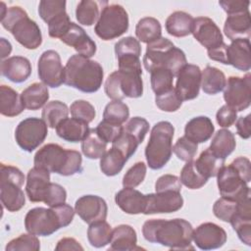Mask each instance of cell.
Instances as JSON below:
<instances>
[{"mask_svg":"<svg viewBox=\"0 0 251 251\" xmlns=\"http://www.w3.org/2000/svg\"><path fill=\"white\" fill-rule=\"evenodd\" d=\"M25 175L14 166L0 165V200L2 206L9 212L21 210L25 203L22 186Z\"/></svg>","mask_w":251,"mask_h":251,"instance_id":"cell-9","label":"cell"},{"mask_svg":"<svg viewBox=\"0 0 251 251\" xmlns=\"http://www.w3.org/2000/svg\"><path fill=\"white\" fill-rule=\"evenodd\" d=\"M60 40L65 44L74 47L77 54L83 57L91 58L96 53V43L86 34L81 26L73 22Z\"/></svg>","mask_w":251,"mask_h":251,"instance_id":"cell-21","label":"cell"},{"mask_svg":"<svg viewBox=\"0 0 251 251\" xmlns=\"http://www.w3.org/2000/svg\"><path fill=\"white\" fill-rule=\"evenodd\" d=\"M112 226L106 221H99L89 225L87 239L91 246L101 248L108 245L112 238Z\"/></svg>","mask_w":251,"mask_h":251,"instance_id":"cell-38","label":"cell"},{"mask_svg":"<svg viewBox=\"0 0 251 251\" xmlns=\"http://www.w3.org/2000/svg\"><path fill=\"white\" fill-rule=\"evenodd\" d=\"M217 123L222 127L231 126L237 120V112L227 105L222 106L216 114Z\"/></svg>","mask_w":251,"mask_h":251,"instance_id":"cell-58","label":"cell"},{"mask_svg":"<svg viewBox=\"0 0 251 251\" xmlns=\"http://www.w3.org/2000/svg\"><path fill=\"white\" fill-rule=\"evenodd\" d=\"M194 19L183 11H176L166 20V30L175 37H184L191 33Z\"/></svg>","mask_w":251,"mask_h":251,"instance_id":"cell-31","label":"cell"},{"mask_svg":"<svg viewBox=\"0 0 251 251\" xmlns=\"http://www.w3.org/2000/svg\"><path fill=\"white\" fill-rule=\"evenodd\" d=\"M128 117L129 109L121 100H113L108 103L103 113V120L116 125H123L127 121Z\"/></svg>","mask_w":251,"mask_h":251,"instance_id":"cell-42","label":"cell"},{"mask_svg":"<svg viewBox=\"0 0 251 251\" xmlns=\"http://www.w3.org/2000/svg\"><path fill=\"white\" fill-rule=\"evenodd\" d=\"M155 103L157 107L164 112H176L180 108L182 100L176 93V88L173 87L163 93L156 95Z\"/></svg>","mask_w":251,"mask_h":251,"instance_id":"cell-48","label":"cell"},{"mask_svg":"<svg viewBox=\"0 0 251 251\" xmlns=\"http://www.w3.org/2000/svg\"><path fill=\"white\" fill-rule=\"evenodd\" d=\"M142 70H118L106 79L104 90L112 100L139 98L143 94Z\"/></svg>","mask_w":251,"mask_h":251,"instance_id":"cell-8","label":"cell"},{"mask_svg":"<svg viewBox=\"0 0 251 251\" xmlns=\"http://www.w3.org/2000/svg\"><path fill=\"white\" fill-rule=\"evenodd\" d=\"M215 130V126L206 116L192 118L184 127V136L195 143H203L209 140Z\"/></svg>","mask_w":251,"mask_h":251,"instance_id":"cell-27","label":"cell"},{"mask_svg":"<svg viewBox=\"0 0 251 251\" xmlns=\"http://www.w3.org/2000/svg\"><path fill=\"white\" fill-rule=\"evenodd\" d=\"M251 115L248 114L245 117H240L236 121V129H237V134L243 138V139H248L251 135L250 132V124H251Z\"/></svg>","mask_w":251,"mask_h":251,"instance_id":"cell-60","label":"cell"},{"mask_svg":"<svg viewBox=\"0 0 251 251\" xmlns=\"http://www.w3.org/2000/svg\"><path fill=\"white\" fill-rule=\"evenodd\" d=\"M38 76L46 86L55 88L64 83L65 67L61 62V57L55 50L44 51L38 59Z\"/></svg>","mask_w":251,"mask_h":251,"instance_id":"cell-14","label":"cell"},{"mask_svg":"<svg viewBox=\"0 0 251 251\" xmlns=\"http://www.w3.org/2000/svg\"><path fill=\"white\" fill-rule=\"evenodd\" d=\"M226 48H227V45L224 42L220 46H218L214 49L207 50L208 57L211 60H214V61L220 62L222 64L227 65L226 64Z\"/></svg>","mask_w":251,"mask_h":251,"instance_id":"cell-61","label":"cell"},{"mask_svg":"<svg viewBox=\"0 0 251 251\" xmlns=\"http://www.w3.org/2000/svg\"><path fill=\"white\" fill-rule=\"evenodd\" d=\"M224 32L226 37L231 41L237 39H250V12L247 11L243 13L228 15L225 22Z\"/></svg>","mask_w":251,"mask_h":251,"instance_id":"cell-23","label":"cell"},{"mask_svg":"<svg viewBox=\"0 0 251 251\" xmlns=\"http://www.w3.org/2000/svg\"><path fill=\"white\" fill-rule=\"evenodd\" d=\"M104 72L102 66L81 55H73L65 66L64 83L81 92H96L102 85Z\"/></svg>","mask_w":251,"mask_h":251,"instance_id":"cell-3","label":"cell"},{"mask_svg":"<svg viewBox=\"0 0 251 251\" xmlns=\"http://www.w3.org/2000/svg\"><path fill=\"white\" fill-rule=\"evenodd\" d=\"M135 35L138 41L151 43L162 37V26L160 22L152 17L142 18L135 26Z\"/></svg>","mask_w":251,"mask_h":251,"instance_id":"cell-36","label":"cell"},{"mask_svg":"<svg viewBox=\"0 0 251 251\" xmlns=\"http://www.w3.org/2000/svg\"><path fill=\"white\" fill-rule=\"evenodd\" d=\"M0 45H1V59H4L8 55H10V53L12 51V45L5 38H1Z\"/></svg>","mask_w":251,"mask_h":251,"instance_id":"cell-63","label":"cell"},{"mask_svg":"<svg viewBox=\"0 0 251 251\" xmlns=\"http://www.w3.org/2000/svg\"><path fill=\"white\" fill-rule=\"evenodd\" d=\"M107 5V1L82 0L76 6L75 18L80 25L90 26L98 22L101 14L100 8H104Z\"/></svg>","mask_w":251,"mask_h":251,"instance_id":"cell-33","label":"cell"},{"mask_svg":"<svg viewBox=\"0 0 251 251\" xmlns=\"http://www.w3.org/2000/svg\"><path fill=\"white\" fill-rule=\"evenodd\" d=\"M193 227L183 219H152L143 224L142 234L151 243H159L173 250H193Z\"/></svg>","mask_w":251,"mask_h":251,"instance_id":"cell-1","label":"cell"},{"mask_svg":"<svg viewBox=\"0 0 251 251\" xmlns=\"http://www.w3.org/2000/svg\"><path fill=\"white\" fill-rule=\"evenodd\" d=\"M66 199H67L66 189L58 183L51 182L50 190L48 192V195H47L44 203L49 207H53V206L65 203Z\"/></svg>","mask_w":251,"mask_h":251,"instance_id":"cell-57","label":"cell"},{"mask_svg":"<svg viewBox=\"0 0 251 251\" xmlns=\"http://www.w3.org/2000/svg\"><path fill=\"white\" fill-rule=\"evenodd\" d=\"M235 146L234 134L228 129L222 128L215 133L209 148L217 157L226 160V158L233 152Z\"/></svg>","mask_w":251,"mask_h":251,"instance_id":"cell-35","label":"cell"},{"mask_svg":"<svg viewBox=\"0 0 251 251\" xmlns=\"http://www.w3.org/2000/svg\"><path fill=\"white\" fill-rule=\"evenodd\" d=\"M126 130L133 134L140 143L145 138L146 133L149 130V123L141 117H133L127 121L125 126H123Z\"/></svg>","mask_w":251,"mask_h":251,"instance_id":"cell-55","label":"cell"},{"mask_svg":"<svg viewBox=\"0 0 251 251\" xmlns=\"http://www.w3.org/2000/svg\"><path fill=\"white\" fill-rule=\"evenodd\" d=\"M156 192L162 191H177L181 190L180 179L174 175H163L161 176L155 183Z\"/></svg>","mask_w":251,"mask_h":251,"instance_id":"cell-56","label":"cell"},{"mask_svg":"<svg viewBox=\"0 0 251 251\" xmlns=\"http://www.w3.org/2000/svg\"><path fill=\"white\" fill-rule=\"evenodd\" d=\"M70 112L73 118L83 121L87 124L91 123L96 115L93 105L85 100L74 101L70 107Z\"/></svg>","mask_w":251,"mask_h":251,"instance_id":"cell-51","label":"cell"},{"mask_svg":"<svg viewBox=\"0 0 251 251\" xmlns=\"http://www.w3.org/2000/svg\"><path fill=\"white\" fill-rule=\"evenodd\" d=\"M50 173L41 168H32L26 176L25 192L31 202H44L50 190Z\"/></svg>","mask_w":251,"mask_h":251,"instance_id":"cell-20","label":"cell"},{"mask_svg":"<svg viewBox=\"0 0 251 251\" xmlns=\"http://www.w3.org/2000/svg\"><path fill=\"white\" fill-rule=\"evenodd\" d=\"M75 211L79 218L90 225L95 222L105 221L108 207L106 201L97 195H83L75 201Z\"/></svg>","mask_w":251,"mask_h":251,"instance_id":"cell-17","label":"cell"},{"mask_svg":"<svg viewBox=\"0 0 251 251\" xmlns=\"http://www.w3.org/2000/svg\"><path fill=\"white\" fill-rule=\"evenodd\" d=\"M1 24L26 49L33 50L41 45L42 34L38 25L29 19L27 13L20 6L7 8L1 15Z\"/></svg>","mask_w":251,"mask_h":251,"instance_id":"cell-6","label":"cell"},{"mask_svg":"<svg viewBox=\"0 0 251 251\" xmlns=\"http://www.w3.org/2000/svg\"><path fill=\"white\" fill-rule=\"evenodd\" d=\"M224 89V99L226 105L236 112H241L250 106L251 75L249 73L243 77L229 76Z\"/></svg>","mask_w":251,"mask_h":251,"instance_id":"cell-13","label":"cell"},{"mask_svg":"<svg viewBox=\"0 0 251 251\" xmlns=\"http://www.w3.org/2000/svg\"><path fill=\"white\" fill-rule=\"evenodd\" d=\"M197 149H198L197 143L191 141L185 136L179 137L173 147V151L176 155V157L179 160L186 163L193 161L194 157L196 156Z\"/></svg>","mask_w":251,"mask_h":251,"instance_id":"cell-50","label":"cell"},{"mask_svg":"<svg viewBox=\"0 0 251 251\" xmlns=\"http://www.w3.org/2000/svg\"><path fill=\"white\" fill-rule=\"evenodd\" d=\"M25 109L34 111L42 108L49 99L48 87L41 82H34L21 93Z\"/></svg>","mask_w":251,"mask_h":251,"instance_id":"cell-30","label":"cell"},{"mask_svg":"<svg viewBox=\"0 0 251 251\" xmlns=\"http://www.w3.org/2000/svg\"><path fill=\"white\" fill-rule=\"evenodd\" d=\"M1 75L15 83L25 81L31 74L29 60L22 56H13L3 60L0 65Z\"/></svg>","mask_w":251,"mask_h":251,"instance_id":"cell-22","label":"cell"},{"mask_svg":"<svg viewBox=\"0 0 251 251\" xmlns=\"http://www.w3.org/2000/svg\"><path fill=\"white\" fill-rule=\"evenodd\" d=\"M128 25V15L126 9L119 4H108L101 10L94 31L98 37L107 41L123 35L127 31Z\"/></svg>","mask_w":251,"mask_h":251,"instance_id":"cell-10","label":"cell"},{"mask_svg":"<svg viewBox=\"0 0 251 251\" xmlns=\"http://www.w3.org/2000/svg\"><path fill=\"white\" fill-rule=\"evenodd\" d=\"M75 211L69 204L63 203L50 208L30 209L25 217L27 232L36 236H49L61 227L68 226L74 220Z\"/></svg>","mask_w":251,"mask_h":251,"instance_id":"cell-2","label":"cell"},{"mask_svg":"<svg viewBox=\"0 0 251 251\" xmlns=\"http://www.w3.org/2000/svg\"><path fill=\"white\" fill-rule=\"evenodd\" d=\"M123 129L122 125H116L110 122L103 120L98 124L95 127L97 134L106 142V143H113L116 138L121 134Z\"/></svg>","mask_w":251,"mask_h":251,"instance_id":"cell-54","label":"cell"},{"mask_svg":"<svg viewBox=\"0 0 251 251\" xmlns=\"http://www.w3.org/2000/svg\"><path fill=\"white\" fill-rule=\"evenodd\" d=\"M126 157L116 148L112 147L100 160V170L108 176H114L121 173L126 162Z\"/></svg>","mask_w":251,"mask_h":251,"instance_id":"cell-41","label":"cell"},{"mask_svg":"<svg viewBox=\"0 0 251 251\" xmlns=\"http://www.w3.org/2000/svg\"><path fill=\"white\" fill-rule=\"evenodd\" d=\"M112 144V147L118 149L126 157V159L128 160L135 153L140 142L133 134L123 127L121 134Z\"/></svg>","mask_w":251,"mask_h":251,"instance_id":"cell-46","label":"cell"},{"mask_svg":"<svg viewBox=\"0 0 251 251\" xmlns=\"http://www.w3.org/2000/svg\"><path fill=\"white\" fill-rule=\"evenodd\" d=\"M192 240L201 250L217 249L226 243V232L214 223H204L193 230Z\"/></svg>","mask_w":251,"mask_h":251,"instance_id":"cell-19","label":"cell"},{"mask_svg":"<svg viewBox=\"0 0 251 251\" xmlns=\"http://www.w3.org/2000/svg\"><path fill=\"white\" fill-rule=\"evenodd\" d=\"M115 201L120 209L126 214H143L146 206V195L134 188L125 187L116 194Z\"/></svg>","mask_w":251,"mask_h":251,"instance_id":"cell-26","label":"cell"},{"mask_svg":"<svg viewBox=\"0 0 251 251\" xmlns=\"http://www.w3.org/2000/svg\"><path fill=\"white\" fill-rule=\"evenodd\" d=\"M183 206V199L180 192L162 191L146 194L145 215L174 213Z\"/></svg>","mask_w":251,"mask_h":251,"instance_id":"cell-16","label":"cell"},{"mask_svg":"<svg viewBox=\"0 0 251 251\" xmlns=\"http://www.w3.org/2000/svg\"><path fill=\"white\" fill-rule=\"evenodd\" d=\"M226 83V75L218 68L207 66L201 73V87L206 94L215 95L221 92Z\"/></svg>","mask_w":251,"mask_h":251,"instance_id":"cell-34","label":"cell"},{"mask_svg":"<svg viewBox=\"0 0 251 251\" xmlns=\"http://www.w3.org/2000/svg\"><path fill=\"white\" fill-rule=\"evenodd\" d=\"M55 250H83V247L73 237H64L60 239Z\"/></svg>","mask_w":251,"mask_h":251,"instance_id":"cell-62","label":"cell"},{"mask_svg":"<svg viewBox=\"0 0 251 251\" xmlns=\"http://www.w3.org/2000/svg\"><path fill=\"white\" fill-rule=\"evenodd\" d=\"M198 172L206 178L217 176L219 171L225 165V160L217 157L210 148L202 151L199 158L194 161Z\"/></svg>","mask_w":251,"mask_h":251,"instance_id":"cell-37","label":"cell"},{"mask_svg":"<svg viewBox=\"0 0 251 251\" xmlns=\"http://www.w3.org/2000/svg\"><path fill=\"white\" fill-rule=\"evenodd\" d=\"M201 70L198 66L186 64L177 74L176 91L183 101L195 99L201 87Z\"/></svg>","mask_w":251,"mask_h":251,"instance_id":"cell-15","label":"cell"},{"mask_svg":"<svg viewBox=\"0 0 251 251\" xmlns=\"http://www.w3.org/2000/svg\"><path fill=\"white\" fill-rule=\"evenodd\" d=\"M146 165L143 162L135 163L131 168L127 170L123 177L124 187L134 188L138 186L145 178L146 176Z\"/></svg>","mask_w":251,"mask_h":251,"instance_id":"cell-52","label":"cell"},{"mask_svg":"<svg viewBox=\"0 0 251 251\" xmlns=\"http://www.w3.org/2000/svg\"><path fill=\"white\" fill-rule=\"evenodd\" d=\"M47 134V124L42 119L30 117L19 123L15 130V139L23 150L32 152L43 143Z\"/></svg>","mask_w":251,"mask_h":251,"instance_id":"cell-12","label":"cell"},{"mask_svg":"<svg viewBox=\"0 0 251 251\" xmlns=\"http://www.w3.org/2000/svg\"><path fill=\"white\" fill-rule=\"evenodd\" d=\"M66 1L62 0H42L38 5V14L48 25L54 19L66 13Z\"/></svg>","mask_w":251,"mask_h":251,"instance_id":"cell-44","label":"cell"},{"mask_svg":"<svg viewBox=\"0 0 251 251\" xmlns=\"http://www.w3.org/2000/svg\"><path fill=\"white\" fill-rule=\"evenodd\" d=\"M110 244V250L127 251L139 249V247L136 246V231L129 225H120L116 226L113 229Z\"/></svg>","mask_w":251,"mask_h":251,"instance_id":"cell-29","label":"cell"},{"mask_svg":"<svg viewBox=\"0 0 251 251\" xmlns=\"http://www.w3.org/2000/svg\"><path fill=\"white\" fill-rule=\"evenodd\" d=\"M81 151L88 159H101L107 152V143L92 128L81 141Z\"/></svg>","mask_w":251,"mask_h":251,"instance_id":"cell-39","label":"cell"},{"mask_svg":"<svg viewBox=\"0 0 251 251\" xmlns=\"http://www.w3.org/2000/svg\"><path fill=\"white\" fill-rule=\"evenodd\" d=\"M239 202L228 199V198L221 197L220 199H218L215 202V204L213 206V213L218 219H220L224 222L229 223L231 218L238 211Z\"/></svg>","mask_w":251,"mask_h":251,"instance_id":"cell-47","label":"cell"},{"mask_svg":"<svg viewBox=\"0 0 251 251\" xmlns=\"http://www.w3.org/2000/svg\"><path fill=\"white\" fill-rule=\"evenodd\" d=\"M239 239L251 245V200L250 197L239 202L237 213L229 221Z\"/></svg>","mask_w":251,"mask_h":251,"instance_id":"cell-25","label":"cell"},{"mask_svg":"<svg viewBox=\"0 0 251 251\" xmlns=\"http://www.w3.org/2000/svg\"><path fill=\"white\" fill-rule=\"evenodd\" d=\"M40 249V241L36 235L31 233H24L9 241L5 247L6 251H19V250H32L37 251Z\"/></svg>","mask_w":251,"mask_h":251,"instance_id":"cell-49","label":"cell"},{"mask_svg":"<svg viewBox=\"0 0 251 251\" xmlns=\"http://www.w3.org/2000/svg\"><path fill=\"white\" fill-rule=\"evenodd\" d=\"M186 64L187 60L184 52L175 46L168 38L160 37L147 44L143 56V65L148 73L155 69H167L176 76Z\"/></svg>","mask_w":251,"mask_h":251,"instance_id":"cell-5","label":"cell"},{"mask_svg":"<svg viewBox=\"0 0 251 251\" xmlns=\"http://www.w3.org/2000/svg\"><path fill=\"white\" fill-rule=\"evenodd\" d=\"M69 112L70 110L65 103L59 100H53L48 102L43 107L41 116L42 120L47 124L49 127L56 128L60 122L68 118Z\"/></svg>","mask_w":251,"mask_h":251,"instance_id":"cell-40","label":"cell"},{"mask_svg":"<svg viewBox=\"0 0 251 251\" xmlns=\"http://www.w3.org/2000/svg\"><path fill=\"white\" fill-rule=\"evenodd\" d=\"M25 109L21 95L7 85L0 86V113L6 117H16Z\"/></svg>","mask_w":251,"mask_h":251,"instance_id":"cell-32","label":"cell"},{"mask_svg":"<svg viewBox=\"0 0 251 251\" xmlns=\"http://www.w3.org/2000/svg\"><path fill=\"white\" fill-rule=\"evenodd\" d=\"M151 87L155 95L163 93L171 88H173L174 74L167 69H155L150 72Z\"/></svg>","mask_w":251,"mask_h":251,"instance_id":"cell-45","label":"cell"},{"mask_svg":"<svg viewBox=\"0 0 251 251\" xmlns=\"http://www.w3.org/2000/svg\"><path fill=\"white\" fill-rule=\"evenodd\" d=\"M174 133V126L167 121H161L152 127L145 148V158L150 169H162L169 162L173 153Z\"/></svg>","mask_w":251,"mask_h":251,"instance_id":"cell-7","label":"cell"},{"mask_svg":"<svg viewBox=\"0 0 251 251\" xmlns=\"http://www.w3.org/2000/svg\"><path fill=\"white\" fill-rule=\"evenodd\" d=\"M89 130L87 123L75 118H66L56 126L58 136L69 142L82 141Z\"/></svg>","mask_w":251,"mask_h":251,"instance_id":"cell-28","label":"cell"},{"mask_svg":"<svg viewBox=\"0 0 251 251\" xmlns=\"http://www.w3.org/2000/svg\"><path fill=\"white\" fill-rule=\"evenodd\" d=\"M219 5L227 15L249 11L250 1L248 0H221Z\"/></svg>","mask_w":251,"mask_h":251,"instance_id":"cell-59","label":"cell"},{"mask_svg":"<svg viewBox=\"0 0 251 251\" xmlns=\"http://www.w3.org/2000/svg\"><path fill=\"white\" fill-rule=\"evenodd\" d=\"M115 54L116 57L123 55H141V46L139 41L132 37L126 36L120 39L115 44Z\"/></svg>","mask_w":251,"mask_h":251,"instance_id":"cell-53","label":"cell"},{"mask_svg":"<svg viewBox=\"0 0 251 251\" xmlns=\"http://www.w3.org/2000/svg\"><path fill=\"white\" fill-rule=\"evenodd\" d=\"M34 167L49 173L69 176L82 172V158L78 151L65 149L59 144L48 143L34 155Z\"/></svg>","mask_w":251,"mask_h":251,"instance_id":"cell-4","label":"cell"},{"mask_svg":"<svg viewBox=\"0 0 251 251\" xmlns=\"http://www.w3.org/2000/svg\"><path fill=\"white\" fill-rule=\"evenodd\" d=\"M191 33L207 50L214 49L224 43L220 27L208 17H197L194 19Z\"/></svg>","mask_w":251,"mask_h":251,"instance_id":"cell-18","label":"cell"},{"mask_svg":"<svg viewBox=\"0 0 251 251\" xmlns=\"http://www.w3.org/2000/svg\"><path fill=\"white\" fill-rule=\"evenodd\" d=\"M226 64L235 69L247 72L251 68L250 40L237 39L231 41L226 48Z\"/></svg>","mask_w":251,"mask_h":251,"instance_id":"cell-24","label":"cell"},{"mask_svg":"<svg viewBox=\"0 0 251 251\" xmlns=\"http://www.w3.org/2000/svg\"><path fill=\"white\" fill-rule=\"evenodd\" d=\"M217 184L222 197L242 201L250 197V188L243 176L230 163L223 166L217 175Z\"/></svg>","mask_w":251,"mask_h":251,"instance_id":"cell-11","label":"cell"},{"mask_svg":"<svg viewBox=\"0 0 251 251\" xmlns=\"http://www.w3.org/2000/svg\"><path fill=\"white\" fill-rule=\"evenodd\" d=\"M180 182L189 189H199L206 184L208 178L204 177L196 169L194 161L187 162L180 172Z\"/></svg>","mask_w":251,"mask_h":251,"instance_id":"cell-43","label":"cell"}]
</instances>
